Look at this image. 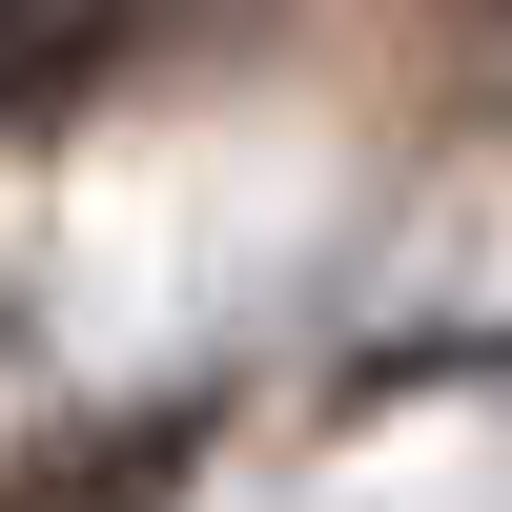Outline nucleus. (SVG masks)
I'll list each match as a JSON object with an SVG mask.
<instances>
[{"instance_id":"obj_1","label":"nucleus","mask_w":512,"mask_h":512,"mask_svg":"<svg viewBox=\"0 0 512 512\" xmlns=\"http://www.w3.org/2000/svg\"><path fill=\"white\" fill-rule=\"evenodd\" d=\"M21 62H41V41H21V21H0V82H21Z\"/></svg>"}]
</instances>
